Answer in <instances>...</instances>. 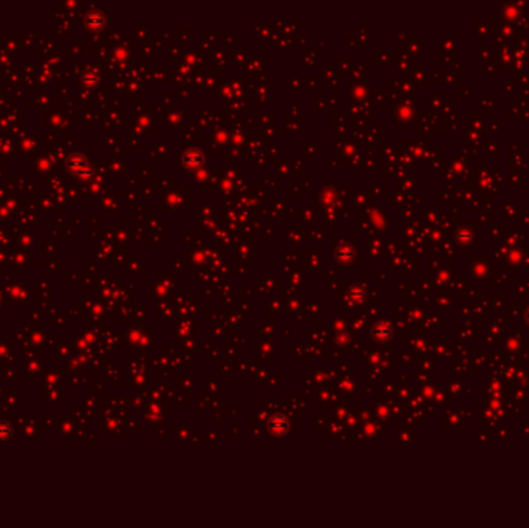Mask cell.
Masks as SVG:
<instances>
[{
  "label": "cell",
  "mask_w": 529,
  "mask_h": 528,
  "mask_svg": "<svg viewBox=\"0 0 529 528\" xmlns=\"http://www.w3.org/2000/svg\"><path fill=\"white\" fill-rule=\"evenodd\" d=\"M269 427H271V431H273V432L282 434V432L287 431V427H288V421H287V418H285V417L277 415V417H274L273 420H271Z\"/></svg>",
  "instance_id": "1"
}]
</instances>
